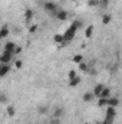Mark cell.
I'll list each match as a JSON object with an SVG mask.
<instances>
[{
	"label": "cell",
	"instance_id": "obj_30",
	"mask_svg": "<svg viewBox=\"0 0 122 124\" xmlns=\"http://www.w3.org/2000/svg\"><path fill=\"white\" fill-rule=\"evenodd\" d=\"M22 51H23V48H22V46H17V48H16V51H14V55H19Z\"/></svg>",
	"mask_w": 122,
	"mask_h": 124
},
{
	"label": "cell",
	"instance_id": "obj_10",
	"mask_svg": "<svg viewBox=\"0 0 122 124\" xmlns=\"http://www.w3.org/2000/svg\"><path fill=\"white\" fill-rule=\"evenodd\" d=\"M118 104H119V100L116 98V97H111V98H108V105L109 107H118Z\"/></svg>",
	"mask_w": 122,
	"mask_h": 124
},
{
	"label": "cell",
	"instance_id": "obj_14",
	"mask_svg": "<svg viewBox=\"0 0 122 124\" xmlns=\"http://www.w3.org/2000/svg\"><path fill=\"white\" fill-rule=\"evenodd\" d=\"M53 40H55L56 43H65V39H63V35H59V33H56V35L53 36Z\"/></svg>",
	"mask_w": 122,
	"mask_h": 124
},
{
	"label": "cell",
	"instance_id": "obj_28",
	"mask_svg": "<svg viewBox=\"0 0 122 124\" xmlns=\"http://www.w3.org/2000/svg\"><path fill=\"white\" fill-rule=\"evenodd\" d=\"M36 31H37V25H32L30 29H29V32H30V33H34Z\"/></svg>",
	"mask_w": 122,
	"mask_h": 124
},
{
	"label": "cell",
	"instance_id": "obj_33",
	"mask_svg": "<svg viewBox=\"0 0 122 124\" xmlns=\"http://www.w3.org/2000/svg\"><path fill=\"white\" fill-rule=\"evenodd\" d=\"M85 124H88V123H85Z\"/></svg>",
	"mask_w": 122,
	"mask_h": 124
},
{
	"label": "cell",
	"instance_id": "obj_21",
	"mask_svg": "<svg viewBox=\"0 0 122 124\" xmlns=\"http://www.w3.org/2000/svg\"><path fill=\"white\" fill-rule=\"evenodd\" d=\"M14 113H16V110H14V107H12V105H9V107H7V116H10V117H13V116H14Z\"/></svg>",
	"mask_w": 122,
	"mask_h": 124
},
{
	"label": "cell",
	"instance_id": "obj_16",
	"mask_svg": "<svg viewBox=\"0 0 122 124\" xmlns=\"http://www.w3.org/2000/svg\"><path fill=\"white\" fill-rule=\"evenodd\" d=\"M92 33H93V26H92V25L86 26V29H85V36H86V38H91Z\"/></svg>",
	"mask_w": 122,
	"mask_h": 124
},
{
	"label": "cell",
	"instance_id": "obj_6",
	"mask_svg": "<svg viewBox=\"0 0 122 124\" xmlns=\"http://www.w3.org/2000/svg\"><path fill=\"white\" fill-rule=\"evenodd\" d=\"M55 17H56L58 20H62V22H63V20H66V19H68V13H66L65 10L59 9V10L55 13Z\"/></svg>",
	"mask_w": 122,
	"mask_h": 124
},
{
	"label": "cell",
	"instance_id": "obj_9",
	"mask_svg": "<svg viewBox=\"0 0 122 124\" xmlns=\"http://www.w3.org/2000/svg\"><path fill=\"white\" fill-rule=\"evenodd\" d=\"M81 81H82L81 77H76V78H73V79L69 81V87H70V88H76V87L81 84Z\"/></svg>",
	"mask_w": 122,
	"mask_h": 124
},
{
	"label": "cell",
	"instance_id": "obj_11",
	"mask_svg": "<svg viewBox=\"0 0 122 124\" xmlns=\"http://www.w3.org/2000/svg\"><path fill=\"white\" fill-rule=\"evenodd\" d=\"M111 97H112V95H111V88L105 87V90L102 91V94H101L99 98H106V100H108V98H111Z\"/></svg>",
	"mask_w": 122,
	"mask_h": 124
},
{
	"label": "cell",
	"instance_id": "obj_12",
	"mask_svg": "<svg viewBox=\"0 0 122 124\" xmlns=\"http://www.w3.org/2000/svg\"><path fill=\"white\" fill-rule=\"evenodd\" d=\"M93 98H95V94L93 93H85L83 94V101H85V102H91Z\"/></svg>",
	"mask_w": 122,
	"mask_h": 124
},
{
	"label": "cell",
	"instance_id": "obj_19",
	"mask_svg": "<svg viewBox=\"0 0 122 124\" xmlns=\"http://www.w3.org/2000/svg\"><path fill=\"white\" fill-rule=\"evenodd\" d=\"M53 114H55V117H56V118H61L62 116H63V108H61V107H59V108H56Z\"/></svg>",
	"mask_w": 122,
	"mask_h": 124
},
{
	"label": "cell",
	"instance_id": "obj_4",
	"mask_svg": "<svg viewBox=\"0 0 122 124\" xmlns=\"http://www.w3.org/2000/svg\"><path fill=\"white\" fill-rule=\"evenodd\" d=\"M105 117L106 118H112V120H115V117H116V110H115V107H106V114H105Z\"/></svg>",
	"mask_w": 122,
	"mask_h": 124
},
{
	"label": "cell",
	"instance_id": "obj_3",
	"mask_svg": "<svg viewBox=\"0 0 122 124\" xmlns=\"http://www.w3.org/2000/svg\"><path fill=\"white\" fill-rule=\"evenodd\" d=\"M13 56H14L13 52L3 51V54H1V56H0V62H1V63H9V62H12V58H13Z\"/></svg>",
	"mask_w": 122,
	"mask_h": 124
},
{
	"label": "cell",
	"instance_id": "obj_34",
	"mask_svg": "<svg viewBox=\"0 0 122 124\" xmlns=\"http://www.w3.org/2000/svg\"><path fill=\"white\" fill-rule=\"evenodd\" d=\"M99 1H101V0H99Z\"/></svg>",
	"mask_w": 122,
	"mask_h": 124
},
{
	"label": "cell",
	"instance_id": "obj_25",
	"mask_svg": "<svg viewBox=\"0 0 122 124\" xmlns=\"http://www.w3.org/2000/svg\"><path fill=\"white\" fill-rule=\"evenodd\" d=\"M98 3H99V0H88V6H91V7L98 6Z\"/></svg>",
	"mask_w": 122,
	"mask_h": 124
},
{
	"label": "cell",
	"instance_id": "obj_8",
	"mask_svg": "<svg viewBox=\"0 0 122 124\" xmlns=\"http://www.w3.org/2000/svg\"><path fill=\"white\" fill-rule=\"evenodd\" d=\"M9 71H10V65L9 63H1V66H0V77H6Z\"/></svg>",
	"mask_w": 122,
	"mask_h": 124
},
{
	"label": "cell",
	"instance_id": "obj_13",
	"mask_svg": "<svg viewBox=\"0 0 122 124\" xmlns=\"http://www.w3.org/2000/svg\"><path fill=\"white\" fill-rule=\"evenodd\" d=\"M7 35H9V29H7V26L4 25V26L1 28V31H0V39H4Z\"/></svg>",
	"mask_w": 122,
	"mask_h": 124
},
{
	"label": "cell",
	"instance_id": "obj_7",
	"mask_svg": "<svg viewBox=\"0 0 122 124\" xmlns=\"http://www.w3.org/2000/svg\"><path fill=\"white\" fill-rule=\"evenodd\" d=\"M16 43L14 42H12V40H9V42H6V45H4V51H7V52H13L14 54V51H16Z\"/></svg>",
	"mask_w": 122,
	"mask_h": 124
},
{
	"label": "cell",
	"instance_id": "obj_23",
	"mask_svg": "<svg viewBox=\"0 0 122 124\" xmlns=\"http://www.w3.org/2000/svg\"><path fill=\"white\" fill-rule=\"evenodd\" d=\"M78 75H76V71L75 69H72V71H69V74H68V78H69V81L70 79H73V78H76Z\"/></svg>",
	"mask_w": 122,
	"mask_h": 124
},
{
	"label": "cell",
	"instance_id": "obj_1",
	"mask_svg": "<svg viewBox=\"0 0 122 124\" xmlns=\"http://www.w3.org/2000/svg\"><path fill=\"white\" fill-rule=\"evenodd\" d=\"M82 26V22H79V20H75L68 29H66V32L63 33V39H65V43H68V42H70L73 38H75V35H76V32H78V29Z\"/></svg>",
	"mask_w": 122,
	"mask_h": 124
},
{
	"label": "cell",
	"instance_id": "obj_20",
	"mask_svg": "<svg viewBox=\"0 0 122 124\" xmlns=\"http://www.w3.org/2000/svg\"><path fill=\"white\" fill-rule=\"evenodd\" d=\"M79 69L83 71V72H88V71H89V66H88L85 62H81V63H79Z\"/></svg>",
	"mask_w": 122,
	"mask_h": 124
},
{
	"label": "cell",
	"instance_id": "obj_29",
	"mask_svg": "<svg viewBox=\"0 0 122 124\" xmlns=\"http://www.w3.org/2000/svg\"><path fill=\"white\" fill-rule=\"evenodd\" d=\"M109 1H111V0H101V6H103V7H106V6L109 4Z\"/></svg>",
	"mask_w": 122,
	"mask_h": 124
},
{
	"label": "cell",
	"instance_id": "obj_17",
	"mask_svg": "<svg viewBox=\"0 0 122 124\" xmlns=\"http://www.w3.org/2000/svg\"><path fill=\"white\" fill-rule=\"evenodd\" d=\"M111 20H112V16H111V15H103V17H102V23H103V25L111 23Z\"/></svg>",
	"mask_w": 122,
	"mask_h": 124
},
{
	"label": "cell",
	"instance_id": "obj_31",
	"mask_svg": "<svg viewBox=\"0 0 122 124\" xmlns=\"http://www.w3.org/2000/svg\"><path fill=\"white\" fill-rule=\"evenodd\" d=\"M1 104H6V95L1 94Z\"/></svg>",
	"mask_w": 122,
	"mask_h": 124
},
{
	"label": "cell",
	"instance_id": "obj_18",
	"mask_svg": "<svg viewBox=\"0 0 122 124\" xmlns=\"http://www.w3.org/2000/svg\"><path fill=\"white\" fill-rule=\"evenodd\" d=\"M98 105H99V107H108V100H106V98H99Z\"/></svg>",
	"mask_w": 122,
	"mask_h": 124
},
{
	"label": "cell",
	"instance_id": "obj_5",
	"mask_svg": "<svg viewBox=\"0 0 122 124\" xmlns=\"http://www.w3.org/2000/svg\"><path fill=\"white\" fill-rule=\"evenodd\" d=\"M103 90H105V85H103V84H96L92 93L95 94V97H98V98H99V97H101V94H102V91H103Z\"/></svg>",
	"mask_w": 122,
	"mask_h": 124
},
{
	"label": "cell",
	"instance_id": "obj_2",
	"mask_svg": "<svg viewBox=\"0 0 122 124\" xmlns=\"http://www.w3.org/2000/svg\"><path fill=\"white\" fill-rule=\"evenodd\" d=\"M43 9H45L46 12L52 13V15H55V13L59 10L58 4H56V3H53V1H45V3H43Z\"/></svg>",
	"mask_w": 122,
	"mask_h": 124
},
{
	"label": "cell",
	"instance_id": "obj_22",
	"mask_svg": "<svg viewBox=\"0 0 122 124\" xmlns=\"http://www.w3.org/2000/svg\"><path fill=\"white\" fill-rule=\"evenodd\" d=\"M73 62H76V63L79 65L81 62H83V56H82V55H75V56H73Z\"/></svg>",
	"mask_w": 122,
	"mask_h": 124
},
{
	"label": "cell",
	"instance_id": "obj_27",
	"mask_svg": "<svg viewBox=\"0 0 122 124\" xmlns=\"http://www.w3.org/2000/svg\"><path fill=\"white\" fill-rule=\"evenodd\" d=\"M101 124H114V120H112V118H106V117H105V120H103Z\"/></svg>",
	"mask_w": 122,
	"mask_h": 124
},
{
	"label": "cell",
	"instance_id": "obj_24",
	"mask_svg": "<svg viewBox=\"0 0 122 124\" xmlns=\"http://www.w3.org/2000/svg\"><path fill=\"white\" fill-rule=\"evenodd\" d=\"M14 66H16L17 69H20V68L23 66V61H22V59H16V61H14Z\"/></svg>",
	"mask_w": 122,
	"mask_h": 124
},
{
	"label": "cell",
	"instance_id": "obj_26",
	"mask_svg": "<svg viewBox=\"0 0 122 124\" xmlns=\"http://www.w3.org/2000/svg\"><path fill=\"white\" fill-rule=\"evenodd\" d=\"M39 114H47V108L46 107H39Z\"/></svg>",
	"mask_w": 122,
	"mask_h": 124
},
{
	"label": "cell",
	"instance_id": "obj_15",
	"mask_svg": "<svg viewBox=\"0 0 122 124\" xmlns=\"http://www.w3.org/2000/svg\"><path fill=\"white\" fill-rule=\"evenodd\" d=\"M25 17H26V22L29 23L32 20V17H33V10H30V9H27L26 12H25Z\"/></svg>",
	"mask_w": 122,
	"mask_h": 124
},
{
	"label": "cell",
	"instance_id": "obj_32",
	"mask_svg": "<svg viewBox=\"0 0 122 124\" xmlns=\"http://www.w3.org/2000/svg\"><path fill=\"white\" fill-rule=\"evenodd\" d=\"M89 72H91L92 75H96V69H92V68H89Z\"/></svg>",
	"mask_w": 122,
	"mask_h": 124
}]
</instances>
